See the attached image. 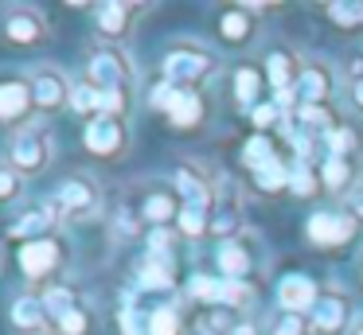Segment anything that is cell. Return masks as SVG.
Returning a JSON list of instances; mask_svg holds the SVG:
<instances>
[{"mask_svg": "<svg viewBox=\"0 0 363 335\" xmlns=\"http://www.w3.org/2000/svg\"><path fill=\"white\" fill-rule=\"evenodd\" d=\"M55 156V137L43 121H28L12 132L9 140V164L20 171V176H40L43 168Z\"/></svg>", "mask_w": 363, "mask_h": 335, "instance_id": "1", "label": "cell"}, {"mask_svg": "<svg viewBox=\"0 0 363 335\" xmlns=\"http://www.w3.org/2000/svg\"><path fill=\"white\" fill-rule=\"evenodd\" d=\"M219 70V59H215L207 47H199V43H176L172 51L164 55V62H160V74H164V82H172V86H199V82H207V78Z\"/></svg>", "mask_w": 363, "mask_h": 335, "instance_id": "2", "label": "cell"}, {"mask_svg": "<svg viewBox=\"0 0 363 335\" xmlns=\"http://www.w3.org/2000/svg\"><path fill=\"white\" fill-rule=\"evenodd\" d=\"M86 82H94L98 90H125L133 82V62L121 47L94 43L86 51Z\"/></svg>", "mask_w": 363, "mask_h": 335, "instance_id": "3", "label": "cell"}, {"mask_svg": "<svg viewBox=\"0 0 363 335\" xmlns=\"http://www.w3.org/2000/svg\"><path fill=\"white\" fill-rule=\"evenodd\" d=\"M51 207L59 210V218H94L102 207V191L90 176H67L51 195Z\"/></svg>", "mask_w": 363, "mask_h": 335, "instance_id": "4", "label": "cell"}, {"mask_svg": "<svg viewBox=\"0 0 363 335\" xmlns=\"http://www.w3.org/2000/svg\"><path fill=\"white\" fill-rule=\"evenodd\" d=\"M82 144H86V152H94L98 160H118V156L129 148V125H125V117H113V113L90 117L86 132H82Z\"/></svg>", "mask_w": 363, "mask_h": 335, "instance_id": "5", "label": "cell"}, {"mask_svg": "<svg viewBox=\"0 0 363 335\" xmlns=\"http://www.w3.org/2000/svg\"><path fill=\"white\" fill-rule=\"evenodd\" d=\"M180 195L176 187H164V183H141L133 191V215L145 218L152 226H168L172 218H180Z\"/></svg>", "mask_w": 363, "mask_h": 335, "instance_id": "6", "label": "cell"}, {"mask_svg": "<svg viewBox=\"0 0 363 335\" xmlns=\"http://www.w3.org/2000/svg\"><path fill=\"white\" fill-rule=\"evenodd\" d=\"M355 230H359V222H355L347 210H316V215H308V222H305L308 242L320 246V249L347 246V242L355 238Z\"/></svg>", "mask_w": 363, "mask_h": 335, "instance_id": "7", "label": "cell"}, {"mask_svg": "<svg viewBox=\"0 0 363 335\" xmlns=\"http://www.w3.org/2000/svg\"><path fill=\"white\" fill-rule=\"evenodd\" d=\"M172 187L180 195L184 207H215V195H219V183L199 168L196 160H180L172 171Z\"/></svg>", "mask_w": 363, "mask_h": 335, "instance_id": "8", "label": "cell"}, {"mask_svg": "<svg viewBox=\"0 0 363 335\" xmlns=\"http://www.w3.org/2000/svg\"><path fill=\"white\" fill-rule=\"evenodd\" d=\"M28 82H32V98H35V109H40V113H55V109L71 106V90H74V86L67 82V74L59 67L32 70Z\"/></svg>", "mask_w": 363, "mask_h": 335, "instance_id": "9", "label": "cell"}, {"mask_svg": "<svg viewBox=\"0 0 363 335\" xmlns=\"http://www.w3.org/2000/svg\"><path fill=\"white\" fill-rule=\"evenodd\" d=\"M308 324H313L316 335H340L347 324H352V300H347V293L324 288L320 300H316V308L308 312Z\"/></svg>", "mask_w": 363, "mask_h": 335, "instance_id": "10", "label": "cell"}, {"mask_svg": "<svg viewBox=\"0 0 363 335\" xmlns=\"http://www.w3.org/2000/svg\"><path fill=\"white\" fill-rule=\"evenodd\" d=\"M215 261H219V273L227 280H250L262 257H258V249H254L246 238H230V242H219Z\"/></svg>", "mask_w": 363, "mask_h": 335, "instance_id": "11", "label": "cell"}, {"mask_svg": "<svg viewBox=\"0 0 363 335\" xmlns=\"http://www.w3.org/2000/svg\"><path fill=\"white\" fill-rule=\"evenodd\" d=\"M332 86H336V74H332V67H324V62L308 59L305 67H301V74H297V86H293V93L301 98V106H328Z\"/></svg>", "mask_w": 363, "mask_h": 335, "instance_id": "12", "label": "cell"}, {"mask_svg": "<svg viewBox=\"0 0 363 335\" xmlns=\"http://www.w3.org/2000/svg\"><path fill=\"white\" fill-rule=\"evenodd\" d=\"M63 265V246L55 238H40V242H28L20 246V269H24L28 280H43Z\"/></svg>", "mask_w": 363, "mask_h": 335, "instance_id": "13", "label": "cell"}, {"mask_svg": "<svg viewBox=\"0 0 363 335\" xmlns=\"http://www.w3.org/2000/svg\"><path fill=\"white\" fill-rule=\"evenodd\" d=\"M211 238L219 242H230L242 234V199L235 195V187H219L215 195V210H211Z\"/></svg>", "mask_w": 363, "mask_h": 335, "instance_id": "14", "label": "cell"}, {"mask_svg": "<svg viewBox=\"0 0 363 335\" xmlns=\"http://www.w3.org/2000/svg\"><path fill=\"white\" fill-rule=\"evenodd\" d=\"M316 300H320V288H316V280L305 277V273H289V277L277 280V304H281L285 312L308 316V312L316 308Z\"/></svg>", "mask_w": 363, "mask_h": 335, "instance_id": "15", "label": "cell"}, {"mask_svg": "<svg viewBox=\"0 0 363 335\" xmlns=\"http://www.w3.org/2000/svg\"><path fill=\"white\" fill-rule=\"evenodd\" d=\"M55 226H59V210L51 207V203H43V207L24 210V215L9 226V238H16L28 246V242H40V238H55Z\"/></svg>", "mask_w": 363, "mask_h": 335, "instance_id": "16", "label": "cell"}, {"mask_svg": "<svg viewBox=\"0 0 363 335\" xmlns=\"http://www.w3.org/2000/svg\"><path fill=\"white\" fill-rule=\"evenodd\" d=\"M4 35H9V43L35 47L48 39V20L35 8H9V16H4Z\"/></svg>", "mask_w": 363, "mask_h": 335, "instance_id": "17", "label": "cell"}, {"mask_svg": "<svg viewBox=\"0 0 363 335\" xmlns=\"http://www.w3.org/2000/svg\"><path fill=\"white\" fill-rule=\"evenodd\" d=\"M145 8L133 4V0H113V4H102L98 8V31H102L106 43H118V39H125L129 31H133L137 16H141Z\"/></svg>", "mask_w": 363, "mask_h": 335, "instance_id": "18", "label": "cell"}, {"mask_svg": "<svg viewBox=\"0 0 363 335\" xmlns=\"http://www.w3.org/2000/svg\"><path fill=\"white\" fill-rule=\"evenodd\" d=\"M9 324L16 327V331L43 335V331H48V324H51L48 308H43V296H32V293L16 296V300L9 304Z\"/></svg>", "mask_w": 363, "mask_h": 335, "instance_id": "19", "label": "cell"}, {"mask_svg": "<svg viewBox=\"0 0 363 335\" xmlns=\"http://www.w3.org/2000/svg\"><path fill=\"white\" fill-rule=\"evenodd\" d=\"M35 109L32 98V82L28 78H4L0 82V121H24L28 113Z\"/></svg>", "mask_w": 363, "mask_h": 335, "instance_id": "20", "label": "cell"}, {"mask_svg": "<svg viewBox=\"0 0 363 335\" xmlns=\"http://www.w3.org/2000/svg\"><path fill=\"white\" fill-rule=\"evenodd\" d=\"M172 254H149L137 265V288L145 293H172L176 277H172Z\"/></svg>", "mask_w": 363, "mask_h": 335, "instance_id": "21", "label": "cell"}, {"mask_svg": "<svg viewBox=\"0 0 363 335\" xmlns=\"http://www.w3.org/2000/svg\"><path fill=\"white\" fill-rule=\"evenodd\" d=\"M219 35L227 39L230 47H246L254 35H258V23H254V12H250L246 4L223 8V16H219Z\"/></svg>", "mask_w": 363, "mask_h": 335, "instance_id": "22", "label": "cell"}, {"mask_svg": "<svg viewBox=\"0 0 363 335\" xmlns=\"http://www.w3.org/2000/svg\"><path fill=\"white\" fill-rule=\"evenodd\" d=\"M301 67H305V59H297V55L269 51V59H266V82L274 86L277 93H285V90H293V86H297Z\"/></svg>", "mask_w": 363, "mask_h": 335, "instance_id": "23", "label": "cell"}, {"mask_svg": "<svg viewBox=\"0 0 363 335\" xmlns=\"http://www.w3.org/2000/svg\"><path fill=\"white\" fill-rule=\"evenodd\" d=\"M168 121H172V129H196L203 121V98L196 90H184L180 86L172 106H168Z\"/></svg>", "mask_w": 363, "mask_h": 335, "instance_id": "24", "label": "cell"}, {"mask_svg": "<svg viewBox=\"0 0 363 335\" xmlns=\"http://www.w3.org/2000/svg\"><path fill=\"white\" fill-rule=\"evenodd\" d=\"M254 300H258V293H254L250 280H227L223 277V293H219V308H230L242 316L246 308H254Z\"/></svg>", "mask_w": 363, "mask_h": 335, "instance_id": "25", "label": "cell"}, {"mask_svg": "<svg viewBox=\"0 0 363 335\" xmlns=\"http://www.w3.org/2000/svg\"><path fill=\"white\" fill-rule=\"evenodd\" d=\"M79 304L82 300H79V293H74L71 285H48V288H43V308H48V316L55 319V324L67 316V312L79 308Z\"/></svg>", "mask_w": 363, "mask_h": 335, "instance_id": "26", "label": "cell"}, {"mask_svg": "<svg viewBox=\"0 0 363 335\" xmlns=\"http://www.w3.org/2000/svg\"><path fill=\"white\" fill-rule=\"evenodd\" d=\"M71 109H74V113H86V117L106 113V90H98L94 82H74V90H71Z\"/></svg>", "mask_w": 363, "mask_h": 335, "instance_id": "27", "label": "cell"}, {"mask_svg": "<svg viewBox=\"0 0 363 335\" xmlns=\"http://www.w3.org/2000/svg\"><path fill=\"white\" fill-rule=\"evenodd\" d=\"M320 187H324L320 183V168L293 160V168H289V191L297 195V199H308V195H316Z\"/></svg>", "mask_w": 363, "mask_h": 335, "instance_id": "28", "label": "cell"}, {"mask_svg": "<svg viewBox=\"0 0 363 335\" xmlns=\"http://www.w3.org/2000/svg\"><path fill=\"white\" fill-rule=\"evenodd\" d=\"M324 16H328L340 31H363V4L359 0H336V4L324 8Z\"/></svg>", "mask_w": 363, "mask_h": 335, "instance_id": "29", "label": "cell"}, {"mask_svg": "<svg viewBox=\"0 0 363 335\" xmlns=\"http://www.w3.org/2000/svg\"><path fill=\"white\" fill-rule=\"evenodd\" d=\"M320 183L340 195L347 183H352V160H344V156H324L320 160Z\"/></svg>", "mask_w": 363, "mask_h": 335, "instance_id": "30", "label": "cell"}, {"mask_svg": "<svg viewBox=\"0 0 363 335\" xmlns=\"http://www.w3.org/2000/svg\"><path fill=\"white\" fill-rule=\"evenodd\" d=\"M297 125L308 132H316V137H328L332 129H336V113H332L328 106H301L297 109Z\"/></svg>", "mask_w": 363, "mask_h": 335, "instance_id": "31", "label": "cell"}, {"mask_svg": "<svg viewBox=\"0 0 363 335\" xmlns=\"http://www.w3.org/2000/svg\"><path fill=\"white\" fill-rule=\"evenodd\" d=\"M254 187H258L262 195H277V191H285V187H289V168H285L281 160H269L266 168L254 171Z\"/></svg>", "mask_w": 363, "mask_h": 335, "instance_id": "32", "label": "cell"}, {"mask_svg": "<svg viewBox=\"0 0 363 335\" xmlns=\"http://www.w3.org/2000/svg\"><path fill=\"white\" fill-rule=\"evenodd\" d=\"M269 160H277L274 140H269V137H262V132H254V137L242 144V164H246L250 171H258V168H266Z\"/></svg>", "mask_w": 363, "mask_h": 335, "instance_id": "33", "label": "cell"}, {"mask_svg": "<svg viewBox=\"0 0 363 335\" xmlns=\"http://www.w3.org/2000/svg\"><path fill=\"white\" fill-rule=\"evenodd\" d=\"M266 327H269V335H308L313 331L308 316H301V312H285V308H277Z\"/></svg>", "mask_w": 363, "mask_h": 335, "instance_id": "34", "label": "cell"}, {"mask_svg": "<svg viewBox=\"0 0 363 335\" xmlns=\"http://www.w3.org/2000/svg\"><path fill=\"white\" fill-rule=\"evenodd\" d=\"M258 93H262V70L238 67L235 70V98L242 101V106H258Z\"/></svg>", "mask_w": 363, "mask_h": 335, "instance_id": "35", "label": "cell"}, {"mask_svg": "<svg viewBox=\"0 0 363 335\" xmlns=\"http://www.w3.org/2000/svg\"><path fill=\"white\" fill-rule=\"evenodd\" d=\"M211 210L215 207H180V218H176L180 234H188V238L207 234V230H211Z\"/></svg>", "mask_w": 363, "mask_h": 335, "instance_id": "36", "label": "cell"}, {"mask_svg": "<svg viewBox=\"0 0 363 335\" xmlns=\"http://www.w3.org/2000/svg\"><path fill=\"white\" fill-rule=\"evenodd\" d=\"M324 148H328V156H352L355 148H359V132L352 129V125H336V129L324 137Z\"/></svg>", "mask_w": 363, "mask_h": 335, "instance_id": "37", "label": "cell"}, {"mask_svg": "<svg viewBox=\"0 0 363 335\" xmlns=\"http://www.w3.org/2000/svg\"><path fill=\"white\" fill-rule=\"evenodd\" d=\"M219 293H223V277H207V273H196L188 280V296L203 300L207 308H219Z\"/></svg>", "mask_w": 363, "mask_h": 335, "instance_id": "38", "label": "cell"}, {"mask_svg": "<svg viewBox=\"0 0 363 335\" xmlns=\"http://www.w3.org/2000/svg\"><path fill=\"white\" fill-rule=\"evenodd\" d=\"M59 335H94V316H90L86 304H79L74 312H67L63 319L55 324Z\"/></svg>", "mask_w": 363, "mask_h": 335, "instance_id": "39", "label": "cell"}, {"mask_svg": "<svg viewBox=\"0 0 363 335\" xmlns=\"http://www.w3.org/2000/svg\"><path fill=\"white\" fill-rule=\"evenodd\" d=\"M344 78H347V101H352V109L363 113V55H352L344 62Z\"/></svg>", "mask_w": 363, "mask_h": 335, "instance_id": "40", "label": "cell"}, {"mask_svg": "<svg viewBox=\"0 0 363 335\" xmlns=\"http://www.w3.org/2000/svg\"><path fill=\"white\" fill-rule=\"evenodd\" d=\"M250 121H254V129H258L262 137H266V132L274 129V125H281V121H285V109L277 106V101H258V106L250 109Z\"/></svg>", "mask_w": 363, "mask_h": 335, "instance_id": "41", "label": "cell"}, {"mask_svg": "<svg viewBox=\"0 0 363 335\" xmlns=\"http://www.w3.org/2000/svg\"><path fill=\"white\" fill-rule=\"evenodd\" d=\"M149 335H180V316L172 308H152L149 312Z\"/></svg>", "mask_w": 363, "mask_h": 335, "instance_id": "42", "label": "cell"}, {"mask_svg": "<svg viewBox=\"0 0 363 335\" xmlns=\"http://www.w3.org/2000/svg\"><path fill=\"white\" fill-rule=\"evenodd\" d=\"M20 191H24V176L12 164H0V203H12Z\"/></svg>", "mask_w": 363, "mask_h": 335, "instance_id": "43", "label": "cell"}, {"mask_svg": "<svg viewBox=\"0 0 363 335\" xmlns=\"http://www.w3.org/2000/svg\"><path fill=\"white\" fill-rule=\"evenodd\" d=\"M121 331L125 335H149V316H137V308H121Z\"/></svg>", "mask_w": 363, "mask_h": 335, "instance_id": "44", "label": "cell"}, {"mask_svg": "<svg viewBox=\"0 0 363 335\" xmlns=\"http://www.w3.org/2000/svg\"><path fill=\"white\" fill-rule=\"evenodd\" d=\"M149 254H172V234H168V226H152L149 230Z\"/></svg>", "mask_w": 363, "mask_h": 335, "instance_id": "45", "label": "cell"}, {"mask_svg": "<svg viewBox=\"0 0 363 335\" xmlns=\"http://www.w3.org/2000/svg\"><path fill=\"white\" fill-rule=\"evenodd\" d=\"M347 215L355 222H363V183H355V191H347Z\"/></svg>", "mask_w": 363, "mask_h": 335, "instance_id": "46", "label": "cell"}, {"mask_svg": "<svg viewBox=\"0 0 363 335\" xmlns=\"http://www.w3.org/2000/svg\"><path fill=\"white\" fill-rule=\"evenodd\" d=\"M227 335H258V324H254L250 316H238V319H235V327H230Z\"/></svg>", "mask_w": 363, "mask_h": 335, "instance_id": "47", "label": "cell"}, {"mask_svg": "<svg viewBox=\"0 0 363 335\" xmlns=\"http://www.w3.org/2000/svg\"><path fill=\"white\" fill-rule=\"evenodd\" d=\"M352 335H363V319H359V324H355V331Z\"/></svg>", "mask_w": 363, "mask_h": 335, "instance_id": "48", "label": "cell"}, {"mask_svg": "<svg viewBox=\"0 0 363 335\" xmlns=\"http://www.w3.org/2000/svg\"><path fill=\"white\" fill-rule=\"evenodd\" d=\"M359 285H363V265H359Z\"/></svg>", "mask_w": 363, "mask_h": 335, "instance_id": "49", "label": "cell"}, {"mask_svg": "<svg viewBox=\"0 0 363 335\" xmlns=\"http://www.w3.org/2000/svg\"><path fill=\"white\" fill-rule=\"evenodd\" d=\"M43 335H59V331H43Z\"/></svg>", "mask_w": 363, "mask_h": 335, "instance_id": "50", "label": "cell"}]
</instances>
